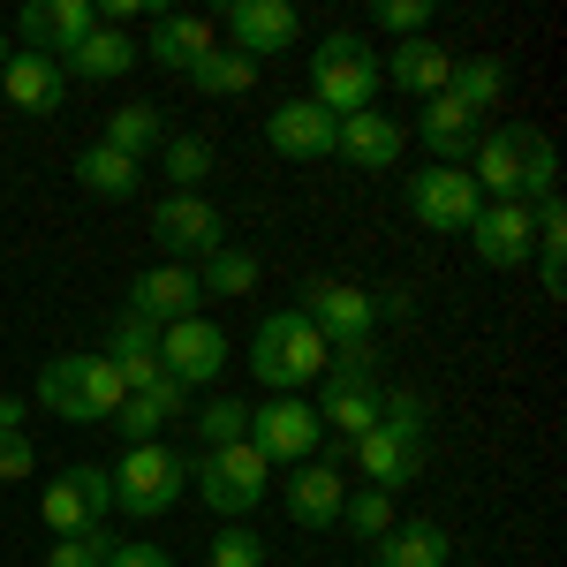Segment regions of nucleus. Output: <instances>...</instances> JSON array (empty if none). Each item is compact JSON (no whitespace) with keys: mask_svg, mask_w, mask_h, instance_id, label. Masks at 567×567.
<instances>
[{"mask_svg":"<svg viewBox=\"0 0 567 567\" xmlns=\"http://www.w3.org/2000/svg\"><path fill=\"white\" fill-rule=\"evenodd\" d=\"M363 567H371V560H363Z\"/></svg>","mask_w":567,"mask_h":567,"instance_id":"obj_49","label":"nucleus"},{"mask_svg":"<svg viewBox=\"0 0 567 567\" xmlns=\"http://www.w3.org/2000/svg\"><path fill=\"white\" fill-rule=\"evenodd\" d=\"M23 416H31V409H23L16 393H0V439H16V432H23Z\"/></svg>","mask_w":567,"mask_h":567,"instance_id":"obj_47","label":"nucleus"},{"mask_svg":"<svg viewBox=\"0 0 567 567\" xmlns=\"http://www.w3.org/2000/svg\"><path fill=\"white\" fill-rule=\"evenodd\" d=\"M333 529H349L355 545H379L393 529V492H371V484H355L349 499H341V523Z\"/></svg>","mask_w":567,"mask_h":567,"instance_id":"obj_36","label":"nucleus"},{"mask_svg":"<svg viewBox=\"0 0 567 567\" xmlns=\"http://www.w3.org/2000/svg\"><path fill=\"white\" fill-rule=\"evenodd\" d=\"M250 84H258V61L235 53V45H213V53L189 69V91H205V99H243Z\"/></svg>","mask_w":567,"mask_h":567,"instance_id":"obj_34","label":"nucleus"},{"mask_svg":"<svg viewBox=\"0 0 567 567\" xmlns=\"http://www.w3.org/2000/svg\"><path fill=\"white\" fill-rule=\"evenodd\" d=\"M265 144H272L280 159H333L341 122H333L326 106H310V99H280V106L265 114Z\"/></svg>","mask_w":567,"mask_h":567,"instance_id":"obj_16","label":"nucleus"},{"mask_svg":"<svg viewBox=\"0 0 567 567\" xmlns=\"http://www.w3.org/2000/svg\"><path fill=\"white\" fill-rule=\"evenodd\" d=\"M227 333H219L213 318L197 310V318H182V326H167L159 333V371L175 379L182 393H197V386H219V371H227Z\"/></svg>","mask_w":567,"mask_h":567,"instance_id":"obj_9","label":"nucleus"},{"mask_svg":"<svg viewBox=\"0 0 567 567\" xmlns=\"http://www.w3.org/2000/svg\"><path fill=\"white\" fill-rule=\"evenodd\" d=\"M333 152H341L349 167H363V175H386V167H401V122L379 114V106H371V114H349Z\"/></svg>","mask_w":567,"mask_h":567,"instance_id":"obj_26","label":"nucleus"},{"mask_svg":"<svg viewBox=\"0 0 567 567\" xmlns=\"http://www.w3.org/2000/svg\"><path fill=\"white\" fill-rule=\"evenodd\" d=\"M91 23H99L91 0H23V8H16L23 53H45V61H69V53L91 39Z\"/></svg>","mask_w":567,"mask_h":567,"instance_id":"obj_13","label":"nucleus"},{"mask_svg":"<svg viewBox=\"0 0 567 567\" xmlns=\"http://www.w3.org/2000/svg\"><path fill=\"white\" fill-rule=\"evenodd\" d=\"M416 136H424V152H432V167H462V159H470V144H477V114H470L454 91H439V99H424Z\"/></svg>","mask_w":567,"mask_h":567,"instance_id":"obj_25","label":"nucleus"},{"mask_svg":"<svg viewBox=\"0 0 567 567\" xmlns=\"http://www.w3.org/2000/svg\"><path fill=\"white\" fill-rule=\"evenodd\" d=\"M296 310L326 333V349H349V341H371V333H379V303H371V288H349V280H310Z\"/></svg>","mask_w":567,"mask_h":567,"instance_id":"obj_12","label":"nucleus"},{"mask_svg":"<svg viewBox=\"0 0 567 567\" xmlns=\"http://www.w3.org/2000/svg\"><path fill=\"white\" fill-rule=\"evenodd\" d=\"M310 106H326L333 122H349V114H371L379 106V53L363 31H326V39L310 45Z\"/></svg>","mask_w":567,"mask_h":567,"instance_id":"obj_2","label":"nucleus"},{"mask_svg":"<svg viewBox=\"0 0 567 567\" xmlns=\"http://www.w3.org/2000/svg\"><path fill=\"white\" fill-rule=\"evenodd\" d=\"M136 69V45L130 31H114V23H91V39L61 61V76H76V84H122Z\"/></svg>","mask_w":567,"mask_h":567,"instance_id":"obj_27","label":"nucleus"},{"mask_svg":"<svg viewBox=\"0 0 567 567\" xmlns=\"http://www.w3.org/2000/svg\"><path fill=\"white\" fill-rule=\"evenodd\" d=\"M470 243L492 272H523L537 258V227H529V205H477L470 219Z\"/></svg>","mask_w":567,"mask_h":567,"instance_id":"obj_17","label":"nucleus"},{"mask_svg":"<svg viewBox=\"0 0 567 567\" xmlns=\"http://www.w3.org/2000/svg\"><path fill=\"white\" fill-rule=\"evenodd\" d=\"M523 136H529V122H499V130H477L470 159H462V175L477 182L484 205H523Z\"/></svg>","mask_w":567,"mask_h":567,"instance_id":"obj_11","label":"nucleus"},{"mask_svg":"<svg viewBox=\"0 0 567 567\" xmlns=\"http://www.w3.org/2000/svg\"><path fill=\"white\" fill-rule=\"evenodd\" d=\"M205 567H265V537L243 523H227L213 537V553H205Z\"/></svg>","mask_w":567,"mask_h":567,"instance_id":"obj_41","label":"nucleus"},{"mask_svg":"<svg viewBox=\"0 0 567 567\" xmlns=\"http://www.w3.org/2000/svg\"><path fill=\"white\" fill-rule=\"evenodd\" d=\"M189 492L213 507L219 523H243V515L258 507L265 492H272V462H265L250 439H235V446H213V454H197V462H189Z\"/></svg>","mask_w":567,"mask_h":567,"instance_id":"obj_5","label":"nucleus"},{"mask_svg":"<svg viewBox=\"0 0 567 567\" xmlns=\"http://www.w3.org/2000/svg\"><path fill=\"white\" fill-rule=\"evenodd\" d=\"M250 446L272 470H296V462H318L326 424H318V409H310L303 393H265L258 409H250Z\"/></svg>","mask_w":567,"mask_h":567,"instance_id":"obj_6","label":"nucleus"},{"mask_svg":"<svg viewBox=\"0 0 567 567\" xmlns=\"http://www.w3.org/2000/svg\"><path fill=\"white\" fill-rule=\"evenodd\" d=\"M189 272H197V296H205V303H235V296H250V288H258V258H250V250H235V243L213 250L205 265H189Z\"/></svg>","mask_w":567,"mask_h":567,"instance_id":"obj_32","label":"nucleus"},{"mask_svg":"<svg viewBox=\"0 0 567 567\" xmlns=\"http://www.w3.org/2000/svg\"><path fill=\"white\" fill-rule=\"evenodd\" d=\"M326 333L310 326L303 310H265L258 333H250V379L265 393H303L326 379Z\"/></svg>","mask_w":567,"mask_h":567,"instance_id":"obj_1","label":"nucleus"},{"mask_svg":"<svg viewBox=\"0 0 567 567\" xmlns=\"http://www.w3.org/2000/svg\"><path fill=\"white\" fill-rule=\"evenodd\" d=\"M8 53H16V45H8V39H0V61H8Z\"/></svg>","mask_w":567,"mask_h":567,"instance_id":"obj_48","label":"nucleus"},{"mask_svg":"<svg viewBox=\"0 0 567 567\" xmlns=\"http://www.w3.org/2000/svg\"><path fill=\"white\" fill-rule=\"evenodd\" d=\"M106 553H114V537L106 529H84V537H53L45 545V567H106Z\"/></svg>","mask_w":567,"mask_h":567,"instance_id":"obj_42","label":"nucleus"},{"mask_svg":"<svg viewBox=\"0 0 567 567\" xmlns=\"http://www.w3.org/2000/svg\"><path fill=\"white\" fill-rule=\"evenodd\" d=\"M99 144H114L122 159H136V167H144V159L167 144V130H159V106H114V114H106V130H99Z\"/></svg>","mask_w":567,"mask_h":567,"instance_id":"obj_33","label":"nucleus"},{"mask_svg":"<svg viewBox=\"0 0 567 567\" xmlns=\"http://www.w3.org/2000/svg\"><path fill=\"white\" fill-rule=\"evenodd\" d=\"M379 393L386 386H333V379H318V401H310V409H318L326 432L349 446V439H363L371 424H379Z\"/></svg>","mask_w":567,"mask_h":567,"instance_id":"obj_29","label":"nucleus"},{"mask_svg":"<svg viewBox=\"0 0 567 567\" xmlns=\"http://www.w3.org/2000/svg\"><path fill=\"white\" fill-rule=\"evenodd\" d=\"M446 560H454V529L432 515H409L371 545V567H446Z\"/></svg>","mask_w":567,"mask_h":567,"instance_id":"obj_20","label":"nucleus"},{"mask_svg":"<svg viewBox=\"0 0 567 567\" xmlns=\"http://www.w3.org/2000/svg\"><path fill=\"white\" fill-rule=\"evenodd\" d=\"M76 182H84L91 197H106V205H130L136 189H144V167L122 159L114 144H84V152H76Z\"/></svg>","mask_w":567,"mask_h":567,"instance_id":"obj_30","label":"nucleus"},{"mask_svg":"<svg viewBox=\"0 0 567 567\" xmlns=\"http://www.w3.org/2000/svg\"><path fill=\"white\" fill-rule=\"evenodd\" d=\"M371 303H379V318H409V310H416V296H409V288H379Z\"/></svg>","mask_w":567,"mask_h":567,"instance_id":"obj_46","label":"nucleus"},{"mask_svg":"<svg viewBox=\"0 0 567 567\" xmlns=\"http://www.w3.org/2000/svg\"><path fill=\"white\" fill-rule=\"evenodd\" d=\"M349 462L363 470V484H371V492H393V484H416L424 446H409V439H393L386 424H371L363 439H349Z\"/></svg>","mask_w":567,"mask_h":567,"instance_id":"obj_21","label":"nucleus"},{"mask_svg":"<svg viewBox=\"0 0 567 567\" xmlns=\"http://www.w3.org/2000/svg\"><path fill=\"white\" fill-rule=\"evenodd\" d=\"M189 416V393L175 386V379H159V386L130 393L122 409H114V432H122V446H152V439L167 432V424H182Z\"/></svg>","mask_w":567,"mask_h":567,"instance_id":"obj_24","label":"nucleus"},{"mask_svg":"<svg viewBox=\"0 0 567 567\" xmlns=\"http://www.w3.org/2000/svg\"><path fill=\"white\" fill-rule=\"evenodd\" d=\"M0 91H8V106H23V114H53V106L69 99V76H61V61L16 45V53L0 61Z\"/></svg>","mask_w":567,"mask_h":567,"instance_id":"obj_22","label":"nucleus"},{"mask_svg":"<svg viewBox=\"0 0 567 567\" xmlns=\"http://www.w3.org/2000/svg\"><path fill=\"white\" fill-rule=\"evenodd\" d=\"M553 189H560V159H553V136L529 130V136H523V205L553 197Z\"/></svg>","mask_w":567,"mask_h":567,"instance_id":"obj_39","label":"nucleus"},{"mask_svg":"<svg viewBox=\"0 0 567 567\" xmlns=\"http://www.w3.org/2000/svg\"><path fill=\"white\" fill-rule=\"evenodd\" d=\"M341 499H349V484H341L333 462H296L288 484H280V507H288L296 529H333L341 523Z\"/></svg>","mask_w":567,"mask_h":567,"instance_id":"obj_18","label":"nucleus"},{"mask_svg":"<svg viewBox=\"0 0 567 567\" xmlns=\"http://www.w3.org/2000/svg\"><path fill=\"white\" fill-rule=\"evenodd\" d=\"M189 432H197L205 454H213V446H235V439H250V401H235V393L197 401V409H189Z\"/></svg>","mask_w":567,"mask_h":567,"instance_id":"obj_35","label":"nucleus"},{"mask_svg":"<svg viewBox=\"0 0 567 567\" xmlns=\"http://www.w3.org/2000/svg\"><path fill=\"white\" fill-rule=\"evenodd\" d=\"M401 197H409V219L432 235H470V219L484 205L462 167H416V175H401Z\"/></svg>","mask_w":567,"mask_h":567,"instance_id":"obj_8","label":"nucleus"},{"mask_svg":"<svg viewBox=\"0 0 567 567\" xmlns=\"http://www.w3.org/2000/svg\"><path fill=\"white\" fill-rule=\"evenodd\" d=\"M197 303H205V296H197V272H189V265H144V272H136L130 280V318H144V326H152V333H167V326H182V318H197Z\"/></svg>","mask_w":567,"mask_h":567,"instance_id":"obj_14","label":"nucleus"},{"mask_svg":"<svg viewBox=\"0 0 567 567\" xmlns=\"http://www.w3.org/2000/svg\"><path fill=\"white\" fill-rule=\"evenodd\" d=\"M122 371L106 363L99 349H76V355H53L39 371V409H53L61 424H114L122 409Z\"/></svg>","mask_w":567,"mask_h":567,"instance_id":"obj_3","label":"nucleus"},{"mask_svg":"<svg viewBox=\"0 0 567 567\" xmlns=\"http://www.w3.org/2000/svg\"><path fill=\"white\" fill-rule=\"evenodd\" d=\"M371 23H379L393 45H401V39H424V31H432V0H379V8H371Z\"/></svg>","mask_w":567,"mask_h":567,"instance_id":"obj_40","label":"nucleus"},{"mask_svg":"<svg viewBox=\"0 0 567 567\" xmlns=\"http://www.w3.org/2000/svg\"><path fill=\"white\" fill-rule=\"evenodd\" d=\"M446 76H454V53L439 39H401L393 53H379V84L409 91V99H439Z\"/></svg>","mask_w":567,"mask_h":567,"instance_id":"obj_19","label":"nucleus"},{"mask_svg":"<svg viewBox=\"0 0 567 567\" xmlns=\"http://www.w3.org/2000/svg\"><path fill=\"white\" fill-rule=\"evenodd\" d=\"M106 567H175V553H167V545H122V537H114Z\"/></svg>","mask_w":567,"mask_h":567,"instance_id":"obj_44","label":"nucleus"},{"mask_svg":"<svg viewBox=\"0 0 567 567\" xmlns=\"http://www.w3.org/2000/svg\"><path fill=\"white\" fill-rule=\"evenodd\" d=\"M31 470H39V446H31V432L0 439V477H31Z\"/></svg>","mask_w":567,"mask_h":567,"instance_id":"obj_43","label":"nucleus"},{"mask_svg":"<svg viewBox=\"0 0 567 567\" xmlns=\"http://www.w3.org/2000/svg\"><path fill=\"white\" fill-rule=\"evenodd\" d=\"M219 31H227V45H235V53L272 61V53H288V45L303 39V16H296L288 0H227Z\"/></svg>","mask_w":567,"mask_h":567,"instance_id":"obj_15","label":"nucleus"},{"mask_svg":"<svg viewBox=\"0 0 567 567\" xmlns=\"http://www.w3.org/2000/svg\"><path fill=\"white\" fill-rule=\"evenodd\" d=\"M159 175L175 182L182 197H197V182L213 175V144H205V136H167V144H159Z\"/></svg>","mask_w":567,"mask_h":567,"instance_id":"obj_37","label":"nucleus"},{"mask_svg":"<svg viewBox=\"0 0 567 567\" xmlns=\"http://www.w3.org/2000/svg\"><path fill=\"white\" fill-rule=\"evenodd\" d=\"M379 424H386L393 439H409V446H424V432H432V409H424V393L393 386V393H379Z\"/></svg>","mask_w":567,"mask_h":567,"instance_id":"obj_38","label":"nucleus"},{"mask_svg":"<svg viewBox=\"0 0 567 567\" xmlns=\"http://www.w3.org/2000/svg\"><path fill=\"white\" fill-rule=\"evenodd\" d=\"M446 91H454V99L484 122V114H499V106H507V61H499V53H470V61H454Z\"/></svg>","mask_w":567,"mask_h":567,"instance_id":"obj_31","label":"nucleus"},{"mask_svg":"<svg viewBox=\"0 0 567 567\" xmlns=\"http://www.w3.org/2000/svg\"><path fill=\"white\" fill-rule=\"evenodd\" d=\"M213 45H219L213 16H159V23H152V45H144V53H152L159 69H175V76H189V69H197V61H205Z\"/></svg>","mask_w":567,"mask_h":567,"instance_id":"obj_28","label":"nucleus"},{"mask_svg":"<svg viewBox=\"0 0 567 567\" xmlns=\"http://www.w3.org/2000/svg\"><path fill=\"white\" fill-rule=\"evenodd\" d=\"M99 355L122 371V393H144V386L167 379V371H159V333H152L144 318H130V310L114 318V333H106V349H99Z\"/></svg>","mask_w":567,"mask_h":567,"instance_id":"obj_23","label":"nucleus"},{"mask_svg":"<svg viewBox=\"0 0 567 567\" xmlns=\"http://www.w3.org/2000/svg\"><path fill=\"white\" fill-rule=\"evenodd\" d=\"M537 280H545V296L560 303L567 296V250H537Z\"/></svg>","mask_w":567,"mask_h":567,"instance_id":"obj_45","label":"nucleus"},{"mask_svg":"<svg viewBox=\"0 0 567 567\" xmlns=\"http://www.w3.org/2000/svg\"><path fill=\"white\" fill-rule=\"evenodd\" d=\"M114 515V477L99 470V462H76V470H61V477L39 492V523L53 537H84V529H106Z\"/></svg>","mask_w":567,"mask_h":567,"instance_id":"obj_7","label":"nucleus"},{"mask_svg":"<svg viewBox=\"0 0 567 567\" xmlns=\"http://www.w3.org/2000/svg\"><path fill=\"white\" fill-rule=\"evenodd\" d=\"M106 477H114V515H130V523H159V515H175L182 499H189V462L167 439L122 446V462Z\"/></svg>","mask_w":567,"mask_h":567,"instance_id":"obj_4","label":"nucleus"},{"mask_svg":"<svg viewBox=\"0 0 567 567\" xmlns=\"http://www.w3.org/2000/svg\"><path fill=\"white\" fill-rule=\"evenodd\" d=\"M152 235L167 243V258H175V265H205L213 250H227V219H219V205L182 197V189H167V197L152 205Z\"/></svg>","mask_w":567,"mask_h":567,"instance_id":"obj_10","label":"nucleus"}]
</instances>
